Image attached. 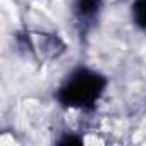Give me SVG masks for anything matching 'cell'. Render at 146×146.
I'll return each instance as SVG.
<instances>
[{
  "instance_id": "1",
  "label": "cell",
  "mask_w": 146,
  "mask_h": 146,
  "mask_svg": "<svg viewBox=\"0 0 146 146\" xmlns=\"http://www.w3.org/2000/svg\"><path fill=\"white\" fill-rule=\"evenodd\" d=\"M107 88V79L100 72L79 67L65 78L57 90V100L67 108H93Z\"/></svg>"
},
{
  "instance_id": "3",
  "label": "cell",
  "mask_w": 146,
  "mask_h": 146,
  "mask_svg": "<svg viewBox=\"0 0 146 146\" xmlns=\"http://www.w3.org/2000/svg\"><path fill=\"white\" fill-rule=\"evenodd\" d=\"M131 16L136 28L146 33V0H132Z\"/></svg>"
},
{
  "instance_id": "2",
  "label": "cell",
  "mask_w": 146,
  "mask_h": 146,
  "mask_svg": "<svg viewBox=\"0 0 146 146\" xmlns=\"http://www.w3.org/2000/svg\"><path fill=\"white\" fill-rule=\"evenodd\" d=\"M98 9H100V0H76V4H74V11L79 21L93 19Z\"/></svg>"
}]
</instances>
